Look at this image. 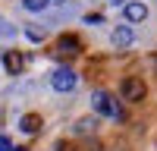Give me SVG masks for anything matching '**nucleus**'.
Here are the masks:
<instances>
[{
    "label": "nucleus",
    "mask_w": 157,
    "mask_h": 151,
    "mask_svg": "<svg viewBox=\"0 0 157 151\" xmlns=\"http://www.w3.org/2000/svg\"><path fill=\"white\" fill-rule=\"evenodd\" d=\"M91 104H94V113H101V117H110V120H123V107L120 101H116L110 91H94L91 95Z\"/></svg>",
    "instance_id": "f257e3e1"
},
{
    "label": "nucleus",
    "mask_w": 157,
    "mask_h": 151,
    "mask_svg": "<svg viewBox=\"0 0 157 151\" xmlns=\"http://www.w3.org/2000/svg\"><path fill=\"white\" fill-rule=\"evenodd\" d=\"M120 91H123V101H141V98H145V91H148V85L141 82L138 76H129V79H123Z\"/></svg>",
    "instance_id": "f03ea898"
},
{
    "label": "nucleus",
    "mask_w": 157,
    "mask_h": 151,
    "mask_svg": "<svg viewBox=\"0 0 157 151\" xmlns=\"http://www.w3.org/2000/svg\"><path fill=\"white\" fill-rule=\"evenodd\" d=\"M50 85H54L57 91H72V88H75V72L66 69V66H60L54 76H50Z\"/></svg>",
    "instance_id": "7ed1b4c3"
},
{
    "label": "nucleus",
    "mask_w": 157,
    "mask_h": 151,
    "mask_svg": "<svg viewBox=\"0 0 157 151\" xmlns=\"http://www.w3.org/2000/svg\"><path fill=\"white\" fill-rule=\"evenodd\" d=\"M78 50H82V41L75 35H60V41H57V54L60 57H75Z\"/></svg>",
    "instance_id": "20e7f679"
},
{
    "label": "nucleus",
    "mask_w": 157,
    "mask_h": 151,
    "mask_svg": "<svg viewBox=\"0 0 157 151\" xmlns=\"http://www.w3.org/2000/svg\"><path fill=\"white\" fill-rule=\"evenodd\" d=\"M3 66L10 76H19L22 72V54H16V50H6L3 54Z\"/></svg>",
    "instance_id": "39448f33"
},
{
    "label": "nucleus",
    "mask_w": 157,
    "mask_h": 151,
    "mask_svg": "<svg viewBox=\"0 0 157 151\" xmlns=\"http://www.w3.org/2000/svg\"><path fill=\"white\" fill-rule=\"evenodd\" d=\"M126 19H129V22L148 19V6H145V3H126Z\"/></svg>",
    "instance_id": "423d86ee"
},
{
    "label": "nucleus",
    "mask_w": 157,
    "mask_h": 151,
    "mask_svg": "<svg viewBox=\"0 0 157 151\" xmlns=\"http://www.w3.org/2000/svg\"><path fill=\"white\" fill-rule=\"evenodd\" d=\"M19 129H22V132H29V135L38 132V129H41V117H38V113H25V117L19 120Z\"/></svg>",
    "instance_id": "0eeeda50"
},
{
    "label": "nucleus",
    "mask_w": 157,
    "mask_h": 151,
    "mask_svg": "<svg viewBox=\"0 0 157 151\" xmlns=\"http://www.w3.org/2000/svg\"><path fill=\"white\" fill-rule=\"evenodd\" d=\"M113 44L116 47H129V44H132V29H129V25L113 29Z\"/></svg>",
    "instance_id": "6e6552de"
},
{
    "label": "nucleus",
    "mask_w": 157,
    "mask_h": 151,
    "mask_svg": "<svg viewBox=\"0 0 157 151\" xmlns=\"http://www.w3.org/2000/svg\"><path fill=\"white\" fill-rule=\"evenodd\" d=\"M94 126H98L94 117H82V120L75 123V132H78V135H91V132H94Z\"/></svg>",
    "instance_id": "1a4fd4ad"
},
{
    "label": "nucleus",
    "mask_w": 157,
    "mask_h": 151,
    "mask_svg": "<svg viewBox=\"0 0 157 151\" xmlns=\"http://www.w3.org/2000/svg\"><path fill=\"white\" fill-rule=\"evenodd\" d=\"M22 3H25V10H32V13H41V10L50 3V0H22Z\"/></svg>",
    "instance_id": "9d476101"
},
{
    "label": "nucleus",
    "mask_w": 157,
    "mask_h": 151,
    "mask_svg": "<svg viewBox=\"0 0 157 151\" xmlns=\"http://www.w3.org/2000/svg\"><path fill=\"white\" fill-rule=\"evenodd\" d=\"M85 22H88V25H101V22H104V16H101V13H88Z\"/></svg>",
    "instance_id": "9b49d317"
},
{
    "label": "nucleus",
    "mask_w": 157,
    "mask_h": 151,
    "mask_svg": "<svg viewBox=\"0 0 157 151\" xmlns=\"http://www.w3.org/2000/svg\"><path fill=\"white\" fill-rule=\"evenodd\" d=\"M0 151H13V142H10L6 135H0Z\"/></svg>",
    "instance_id": "f8f14e48"
},
{
    "label": "nucleus",
    "mask_w": 157,
    "mask_h": 151,
    "mask_svg": "<svg viewBox=\"0 0 157 151\" xmlns=\"http://www.w3.org/2000/svg\"><path fill=\"white\" fill-rule=\"evenodd\" d=\"M29 38H35V41H41V38H44V32H41V29H29Z\"/></svg>",
    "instance_id": "ddd939ff"
},
{
    "label": "nucleus",
    "mask_w": 157,
    "mask_h": 151,
    "mask_svg": "<svg viewBox=\"0 0 157 151\" xmlns=\"http://www.w3.org/2000/svg\"><path fill=\"white\" fill-rule=\"evenodd\" d=\"M57 151H75V148H72L69 142H60V145H57Z\"/></svg>",
    "instance_id": "4468645a"
},
{
    "label": "nucleus",
    "mask_w": 157,
    "mask_h": 151,
    "mask_svg": "<svg viewBox=\"0 0 157 151\" xmlns=\"http://www.w3.org/2000/svg\"><path fill=\"white\" fill-rule=\"evenodd\" d=\"M50 3H66V0H50Z\"/></svg>",
    "instance_id": "2eb2a0df"
}]
</instances>
